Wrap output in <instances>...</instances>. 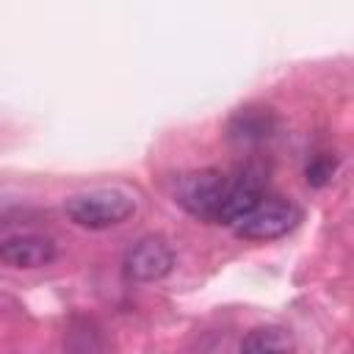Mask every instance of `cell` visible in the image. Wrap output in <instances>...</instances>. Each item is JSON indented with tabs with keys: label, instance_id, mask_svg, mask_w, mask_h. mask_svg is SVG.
Masks as SVG:
<instances>
[{
	"label": "cell",
	"instance_id": "1",
	"mask_svg": "<svg viewBox=\"0 0 354 354\" xmlns=\"http://www.w3.org/2000/svg\"><path fill=\"white\" fill-rule=\"evenodd\" d=\"M266 194V177L254 166H243L235 174L202 169L183 174L174 188V199L194 218L207 224L232 227L260 196Z\"/></svg>",
	"mask_w": 354,
	"mask_h": 354
},
{
	"label": "cell",
	"instance_id": "2",
	"mask_svg": "<svg viewBox=\"0 0 354 354\" xmlns=\"http://www.w3.org/2000/svg\"><path fill=\"white\" fill-rule=\"evenodd\" d=\"M66 216L86 230H108L124 224L136 213V202L130 194L119 188H94L86 194H75L64 205Z\"/></svg>",
	"mask_w": 354,
	"mask_h": 354
},
{
	"label": "cell",
	"instance_id": "3",
	"mask_svg": "<svg viewBox=\"0 0 354 354\" xmlns=\"http://www.w3.org/2000/svg\"><path fill=\"white\" fill-rule=\"evenodd\" d=\"M299 221H301V210L290 199L266 191L232 224V232L238 238H246V241H274V238L288 235Z\"/></svg>",
	"mask_w": 354,
	"mask_h": 354
},
{
	"label": "cell",
	"instance_id": "4",
	"mask_svg": "<svg viewBox=\"0 0 354 354\" xmlns=\"http://www.w3.org/2000/svg\"><path fill=\"white\" fill-rule=\"evenodd\" d=\"M174 266V252L163 238L147 235L124 254V274L136 282H158Z\"/></svg>",
	"mask_w": 354,
	"mask_h": 354
},
{
	"label": "cell",
	"instance_id": "5",
	"mask_svg": "<svg viewBox=\"0 0 354 354\" xmlns=\"http://www.w3.org/2000/svg\"><path fill=\"white\" fill-rule=\"evenodd\" d=\"M55 241L41 232H17L0 241V263L17 271L44 268L55 260Z\"/></svg>",
	"mask_w": 354,
	"mask_h": 354
},
{
	"label": "cell",
	"instance_id": "6",
	"mask_svg": "<svg viewBox=\"0 0 354 354\" xmlns=\"http://www.w3.org/2000/svg\"><path fill=\"white\" fill-rule=\"evenodd\" d=\"M241 348H246V351H288V348H293V340L279 326H260V329H252L241 340Z\"/></svg>",
	"mask_w": 354,
	"mask_h": 354
}]
</instances>
